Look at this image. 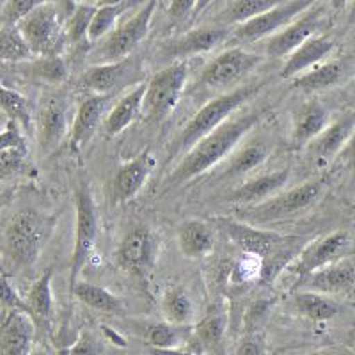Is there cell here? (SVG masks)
Listing matches in <instances>:
<instances>
[{
  "label": "cell",
  "instance_id": "obj_1",
  "mask_svg": "<svg viewBox=\"0 0 355 355\" xmlns=\"http://www.w3.org/2000/svg\"><path fill=\"white\" fill-rule=\"evenodd\" d=\"M265 109H254L239 117H233V119L230 117L217 130L208 133L171 171V174L164 182V190H171L174 187L194 180L196 176L205 174L206 171H210L211 167L217 166L218 162L230 157L247 133L265 117Z\"/></svg>",
  "mask_w": 355,
  "mask_h": 355
},
{
  "label": "cell",
  "instance_id": "obj_2",
  "mask_svg": "<svg viewBox=\"0 0 355 355\" xmlns=\"http://www.w3.org/2000/svg\"><path fill=\"white\" fill-rule=\"evenodd\" d=\"M53 224L55 217L33 210L12 215L2 233V252L15 270H31L36 265L44 243L52 234Z\"/></svg>",
  "mask_w": 355,
  "mask_h": 355
},
{
  "label": "cell",
  "instance_id": "obj_3",
  "mask_svg": "<svg viewBox=\"0 0 355 355\" xmlns=\"http://www.w3.org/2000/svg\"><path fill=\"white\" fill-rule=\"evenodd\" d=\"M261 87L263 84L243 85V87L227 91V93L208 101L205 107H201L194 114V117L180 130L176 139L171 142L167 160H173L178 155L192 150L201 139H205L208 133L217 130L222 123H226L231 114L236 112L243 103H247L256 93H259Z\"/></svg>",
  "mask_w": 355,
  "mask_h": 355
},
{
  "label": "cell",
  "instance_id": "obj_4",
  "mask_svg": "<svg viewBox=\"0 0 355 355\" xmlns=\"http://www.w3.org/2000/svg\"><path fill=\"white\" fill-rule=\"evenodd\" d=\"M17 25L33 50L34 57L61 55L64 44L68 43L66 21H62L57 2L40 6L21 18Z\"/></svg>",
  "mask_w": 355,
  "mask_h": 355
},
{
  "label": "cell",
  "instance_id": "obj_5",
  "mask_svg": "<svg viewBox=\"0 0 355 355\" xmlns=\"http://www.w3.org/2000/svg\"><path fill=\"white\" fill-rule=\"evenodd\" d=\"M189 77L187 61H178L157 71L146 84L144 112L148 121H160L178 105Z\"/></svg>",
  "mask_w": 355,
  "mask_h": 355
},
{
  "label": "cell",
  "instance_id": "obj_6",
  "mask_svg": "<svg viewBox=\"0 0 355 355\" xmlns=\"http://www.w3.org/2000/svg\"><path fill=\"white\" fill-rule=\"evenodd\" d=\"M75 201H77V226H75V243H73L71 263H69V290L78 283L80 272L93 256L98 236L96 206L85 180H80L78 183Z\"/></svg>",
  "mask_w": 355,
  "mask_h": 355
},
{
  "label": "cell",
  "instance_id": "obj_7",
  "mask_svg": "<svg viewBox=\"0 0 355 355\" xmlns=\"http://www.w3.org/2000/svg\"><path fill=\"white\" fill-rule=\"evenodd\" d=\"M322 180H311V182L302 183V185L279 192L277 196L261 202V205L245 208L240 214L252 224H268V222L283 220V218H288L309 208L322 196Z\"/></svg>",
  "mask_w": 355,
  "mask_h": 355
},
{
  "label": "cell",
  "instance_id": "obj_8",
  "mask_svg": "<svg viewBox=\"0 0 355 355\" xmlns=\"http://www.w3.org/2000/svg\"><path fill=\"white\" fill-rule=\"evenodd\" d=\"M158 0H148L141 6L132 18L116 27L112 33L107 36L105 44L98 50V64L103 62H114L126 59L137 49L141 41L150 33V25L153 20L155 9H157Z\"/></svg>",
  "mask_w": 355,
  "mask_h": 355
},
{
  "label": "cell",
  "instance_id": "obj_9",
  "mask_svg": "<svg viewBox=\"0 0 355 355\" xmlns=\"http://www.w3.org/2000/svg\"><path fill=\"white\" fill-rule=\"evenodd\" d=\"M142 75H144V66L141 57L130 55L121 61L103 62L87 68L82 75V85L93 91V94L110 96L119 89L142 84Z\"/></svg>",
  "mask_w": 355,
  "mask_h": 355
},
{
  "label": "cell",
  "instance_id": "obj_10",
  "mask_svg": "<svg viewBox=\"0 0 355 355\" xmlns=\"http://www.w3.org/2000/svg\"><path fill=\"white\" fill-rule=\"evenodd\" d=\"M217 224L234 245L243 250L245 254L258 258L261 263L274 258L279 250L291 240V236H283V234L274 233V231L259 230L249 222H240L234 220V218H218Z\"/></svg>",
  "mask_w": 355,
  "mask_h": 355
},
{
  "label": "cell",
  "instance_id": "obj_11",
  "mask_svg": "<svg viewBox=\"0 0 355 355\" xmlns=\"http://www.w3.org/2000/svg\"><path fill=\"white\" fill-rule=\"evenodd\" d=\"M261 62L258 53L242 49H231L211 59L199 77V85L208 89H227L245 78Z\"/></svg>",
  "mask_w": 355,
  "mask_h": 355
},
{
  "label": "cell",
  "instance_id": "obj_12",
  "mask_svg": "<svg viewBox=\"0 0 355 355\" xmlns=\"http://www.w3.org/2000/svg\"><path fill=\"white\" fill-rule=\"evenodd\" d=\"M320 0H290V2H281L274 9L261 15V17L239 25V27L234 28V36H236V40L247 41V43L274 36V34L288 27L291 21L297 20L302 12H306L307 9H311Z\"/></svg>",
  "mask_w": 355,
  "mask_h": 355
},
{
  "label": "cell",
  "instance_id": "obj_13",
  "mask_svg": "<svg viewBox=\"0 0 355 355\" xmlns=\"http://www.w3.org/2000/svg\"><path fill=\"white\" fill-rule=\"evenodd\" d=\"M348 245H350V236L345 231H336V233L327 234V236L307 245L297 256V261L291 266V272L299 277V283H304L311 274H315L323 266L338 261L345 254Z\"/></svg>",
  "mask_w": 355,
  "mask_h": 355
},
{
  "label": "cell",
  "instance_id": "obj_14",
  "mask_svg": "<svg viewBox=\"0 0 355 355\" xmlns=\"http://www.w3.org/2000/svg\"><path fill=\"white\" fill-rule=\"evenodd\" d=\"M322 12L323 9L313 6L302 12L295 21H291L288 27L279 31L274 36L266 37L265 52L270 57H288L291 52L299 49L300 44L306 43L313 36H316V31L322 25Z\"/></svg>",
  "mask_w": 355,
  "mask_h": 355
},
{
  "label": "cell",
  "instance_id": "obj_15",
  "mask_svg": "<svg viewBox=\"0 0 355 355\" xmlns=\"http://www.w3.org/2000/svg\"><path fill=\"white\" fill-rule=\"evenodd\" d=\"M230 31L226 27H201L189 31V33L182 34L180 37L167 41L162 46V55L173 61H185L192 55H199V53H206L214 50L215 46L226 40Z\"/></svg>",
  "mask_w": 355,
  "mask_h": 355
},
{
  "label": "cell",
  "instance_id": "obj_16",
  "mask_svg": "<svg viewBox=\"0 0 355 355\" xmlns=\"http://www.w3.org/2000/svg\"><path fill=\"white\" fill-rule=\"evenodd\" d=\"M121 268L132 274H144L155 261V239L148 227L137 226L125 234L117 249Z\"/></svg>",
  "mask_w": 355,
  "mask_h": 355
},
{
  "label": "cell",
  "instance_id": "obj_17",
  "mask_svg": "<svg viewBox=\"0 0 355 355\" xmlns=\"http://www.w3.org/2000/svg\"><path fill=\"white\" fill-rule=\"evenodd\" d=\"M355 132V110L343 114L338 117L334 123L327 126L320 133L315 141L311 142L309 157L318 164V166H325L329 162L336 160L338 155L341 153L347 142Z\"/></svg>",
  "mask_w": 355,
  "mask_h": 355
},
{
  "label": "cell",
  "instance_id": "obj_18",
  "mask_svg": "<svg viewBox=\"0 0 355 355\" xmlns=\"http://www.w3.org/2000/svg\"><path fill=\"white\" fill-rule=\"evenodd\" d=\"M36 130L43 153L50 155L61 146L68 133V109L61 98L50 96L44 100L37 114Z\"/></svg>",
  "mask_w": 355,
  "mask_h": 355
},
{
  "label": "cell",
  "instance_id": "obj_19",
  "mask_svg": "<svg viewBox=\"0 0 355 355\" xmlns=\"http://www.w3.org/2000/svg\"><path fill=\"white\" fill-rule=\"evenodd\" d=\"M36 325L24 311H4L0 320V355H28Z\"/></svg>",
  "mask_w": 355,
  "mask_h": 355
},
{
  "label": "cell",
  "instance_id": "obj_20",
  "mask_svg": "<svg viewBox=\"0 0 355 355\" xmlns=\"http://www.w3.org/2000/svg\"><path fill=\"white\" fill-rule=\"evenodd\" d=\"M153 167L155 157L150 148L142 151L141 155H137L133 160L126 162L125 166L119 167L112 185L114 201L128 202L130 199L135 198L141 192L142 187H144L146 180L151 174Z\"/></svg>",
  "mask_w": 355,
  "mask_h": 355
},
{
  "label": "cell",
  "instance_id": "obj_21",
  "mask_svg": "<svg viewBox=\"0 0 355 355\" xmlns=\"http://www.w3.org/2000/svg\"><path fill=\"white\" fill-rule=\"evenodd\" d=\"M288 180H290V169H286V167L266 173L263 176L250 178L245 183H242L239 189H234L231 192L230 201L236 202V205H243L245 208L261 205V202L277 196L279 192H283Z\"/></svg>",
  "mask_w": 355,
  "mask_h": 355
},
{
  "label": "cell",
  "instance_id": "obj_22",
  "mask_svg": "<svg viewBox=\"0 0 355 355\" xmlns=\"http://www.w3.org/2000/svg\"><path fill=\"white\" fill-rule=\"evenodd\" d=\"M109 98L105 94H91L78 105L77 116L69 132V146L73 151H80L94 137V133L103 121Z\"/></svg>",
  "mask_w": 355,
  "mask_h": 355
},
{
  "label": "cell",
  "instance_id": "obj_23",
  "mask_svg": "<svg viewBox=\"0 0 355 355\" xmlns=\"http://www.w3.org/2000/svg\"><path fill=\"white\" fill-rule=\"evenodd\" d=\"M334 50V41L329 36H313L299 49L288 55L286 62L281 68V78H295L318 66L320 62Z\"/></svg>",
  "mask_w": 355,
  "mask_h": 355
},
{
  "label": "cell",
  "instance_id": "obj_24",
  "mask_svg": "<svg viewBox=\"0 0 355 355\" xmlns=\"http://www.w3.org/2000/svg\"><path fill=\"white\" fill-rule=\"evenodd\" d=\"M302 284L309 291L323 295L350 290L355 284V263L352 259H338L311 274Z\"/></svg>",
  "mask_w": 355,
  "mask_h": 355
},
{
  "label": "cell",
  "instance_id": "obj_25",
  "mask_svg": "<svg viewBox=\"0 0 355 355\" xmlns=\"http://www.w3.org/2000/svg\"><path fill=\"white\" fill-rule=\"evenodd\" d=\"M144 96H146V84L135 85L130 89L128 93L117 101L116 105L109 110L105 116V133L109 137H116L121 132H125L130 125L139 121L144 112Z\"/></svg>",
  "mask_w": 355,
  "mask_h": 355
},
{
  "label": "cell",
  "instance_id": "obj_26",
  "mask_svg": "<svg viewBox=\"0 0 355 355\" xmlns=\"http://www.w3.org/2000/svg\"><path fill=\"white\" fill-rule=\"evenodd\" d=\"M27 142L17 123L8 121L4 132H0V180L18 174L27 160Z\"/></svg>",
  "mask_w": 355,
  "mask_h": 355
},
{
  "label": "cell",
  "instance_id": "obj_27",
  "mask_svg": "<svg viewBox=\"0 0 355 355\" xmlns=\"http://www.w3.org/2000/svg\"><path fill=\"white\" fill-rule=\"evenodd\" d=\"M52 277L53 270L49 268L44 272L33 288L28 290L27 299V313L31 320L34 322L36 329L44 332H50V323H52V313H53V297H52Z\"/></svg>",
  "mask_w": 355,
  "mask_h": 355
},
{
  "label": "cell",
  "instance_id": "obj_28",
  "mask_svg": "<svg viewBox=\"0 0 355 355\" xmlns=\"http://www.w3.org/2000/svg\"><path fill=\"white\" fill-rule=\"evenodd\" d=\"M329 126V112L327 109L320 103V101L313 100L307 101L306 105L300 107V110L295 116L293 121V133H291V141L293 146L302 148V146H309L311 142L318 137L320 133Z\"/></svg>",
  "mask_w": 355,
  "mask_h": 355
},
{
  "label": "cell",
  "instance_id": "obj_29",
  "mask_svg": "<svg viewBox=\"0 0 355 355\" xmlns=\"http://www.w3.org/2000/svg\"><path fill=\"white\" fill-rule=\"evenodd\" d=\"M348 75L347 61H332L318 64L291 80V87L304 93H318L341 84Z\"/></svg>",
  "mask_w": 355,
  "mask_h": 355
},
{
  "label": "cell",
  "instance_id": "obj_30",
  "mask_svg": "<svg viewBox=\"0 0 355 355\" xmlns=\"http://www.w3.org/2000/svg\"><path fill=\"white\" fill-rule=\"evenodd\" d=\"M227 331V313L222 306H214L196 325V341L208 354H224V339Z\"/></svg>",
  "mask_w": 355,
  "mask_h": 355
},
{
  "label": "cell",
  "instance_id": "obj_31",
  "mask_svg": "<svg viewBox=\"0 0 355 355\" xmlns=\"http://www.w3.org/2000/svg\"><path fill=\"white\" fill-rule=\"evenodd\" d=\"M268 155H270V148H268V142L263 139L247 142L240 150L234 151L233 157L227 160V166L222 171L220 178L222 180H234V178L245 176L263 166Z\"/></svg>",
  "mask_w": 355,
  "mask_h": 355
},
{
  "label": "cell",
  "instance_id": "obj_32",
  "mask_svg": "<svg viewBox=\"0 0 355 355\" xmlns=\"http://www.w3.org/2000/svg\"><path fill=\"white\" fill-rule=\"evenodd\" d=\"M178 243L187 258H205L214 250L215 233L206 222L187 220L178 231Z\"/></svg>",
  "mask_w": 355,
  "mask_h": 355
},
{
  "label": "cell",
  "instance_id": "obj_33",
  "mask_svg": "<svg viewBox=\"0 0 355 355\" xmlns=\"http://www.w3.org/2000/svg\"><path fill=\"white\" fill-rule=\"evenodd\" d=\"M20 73L44 84H61L68 78V66L61 55L36 57L18 64Z\"/></svg>",
  "mask_w": 355,
  "mask_h": 355
},
{
  "label": "cell",
  "instance_id": "obj_34",
  "mask_svg": "<svg viewBox=\"0 0 355 355\" xmlns=\"http://www.w3.org/2000/svg\"><path fill=\"white\" fill-rule=\"evenodd\" d=\"M69 293H71V297L80 300L84 306L91 307V309L103 311V313H123V311H125L123 302L117 299L116 295L110 293L107 288L98 286V284L82 283V281H78V283L69 290Z\"/></svg>",
  "mask_w": 355,
  "mask_h": 355
},
{
  "label": "cell",
  "instance_id": "obj_35",
  "mask_svg": "<svg viewBox=\"0 0 355 355\" xmlns=\"http://www.w3.org/2000/svg\"><path fill=\"white\" fill-rule=\"evenodd\" d=\"M293 302L300 315L313 322H327V320L336 318L339 313V306L334 300L316 291H300L295 295Z\"/></svg>",
  "mask_w": 355,
  "mask_h": 355
},
{
  "label": "cell",
  "instance_id": "obj_36",
  "mask_svg": "<svg viewBox=\"0 0 355 355\" xmlns=\"http://www.w3.org/2000/svg\"><path fill=\"white\" fill-rule=\"evenodd\" d=\"M31 59H34V53L18 25H2L0 27V61L20 64V62L31 61Z\"/></svg>",
  "mask_w": 355,
  "mask_h": 355
},
{
  "label": "cell",
  "instance_id": "obj_37",
  "mask_svg": "<svg viewBox=\"0 0 355 355\" xmlns=\"http://www.w3.org/2000/svg\"><path fill=\"white\" fill-rule=\"evenodd\" d=\"M162 311H164L167 323L176 325V327L187 325L194 318V304L187 291L180 286L166 291L164 300H162Z\"/></svg>",
  "mask_w": 355,
  "mask_h": 355
},
{
  "label": "cell",
  "instance_id": "obj_38",
  "mask_svg": "<svg viewBox=\"0 0 355 355\" xmlns=\"http://www.w3.org/2000/svg\"><path fill=\"white\" fill-rule=\"evenodd\" d=\"M283 0H234L220 15V20L226 25H242L249 20L261 17L266 11L274 9Z\"/></svg>",
  "mask_w": 355,
  "mask_h": 355
},
{
  "label": "cell",
  "instance_id": "obj_39",
  "mask_svg": "<svg viewBox=\"0 0 355 355\" xmlns=\"http://www.w3.org/2000/svg\"><path fill=\"white\" fill-rule=\"evenodd\" d=\"M0 110L8 116V121L17 123L25 132L33 128V112L28 100L18 91L0 85Z\"/></svg>",
  "mask_w": 355,
  "mask_h": 355
},
{
  "label": "cell",
  "instance_id": "obj_40",
  "mask_svg": "<svg viewBox=\"0 0 355 355\" xmlns=\"http://www.w3.org/2000/svg\"><path fill=\"white\" fill-rule=\"evenodd\" d=\"M128 8L130 0L119 2V4H101L100 8H96L91 27H89V41H98L103 36H109L116 28L117 20Z\"/></svg>",
  "mask_w": 355,
  "mask_h": 355
},
{
  "label": "cell",
  "instance_id": "obj_41",
  "mask_svg": "<svg viewBox=\"0 0 355 355\" xmlns=\"http://www.w3.org/2000/svg\"><path fill=\"white\" fill-rule=\"evenodd\" d=\"M96 8L91 4H78L66 20V37L71 44H84L89 41V27Z\"/></svg>",
  "mask_w": 355,
  "mask_h": 355
},
{
  "label": "cell",
  "instance_id": "obj_42",
  "mask_svg": "<svg viewBox=\"0 0 355 355\" xmlns=\"http://www.w3.org/2000/svg\"><path fill=\"white\" fill-rule=\"evenodd\" d=\"M146 339L153 350H169V348H176L180 341V332L176 325H171V323H153L146 331Z\"/></svg>",
  "mask_w": 355,
  "mask_h": 355
},
{
  "label": "cell",
  "instance_id": "obj_43",
  "mask_svg": "<svg viewBox=\"0 0 355 355\" xmlns=\"http://www.w3.org/2000/svg\"><path fill=\"white\" fill-rule=\"evenodd\" d=\"M49 2H57V0H8L2 11V21L17 25L28 12Z\"/></svg>",
  "mask_w": 355,
  "mask_h": 355
},
{
  "label": "cell",
  "instance_id": "obj_44",
  "mask_svg": "<svg viewBox=\"0 0 355 355\" xmlns=\"http://www.w3.org/2000/svg\"><path fill=\"white\" fill-rule=\"evenodd\" d=\"M0 309H15L27 313V304H25V300L20 299V295L15 291V288L11 286V283H9L6 275H0Z\"/></svg>",
  "mask_w": 355,
  "mask_h": 355
},
{
  "label": "cell",
  "instance_id": "obj_45",
  "mask_svg": "<svg viewBox=\"0 0 355 355\" xmlns=\"http://www.w3.org/2000/svg\"><path fill=\"white\" fill-rule=\"evenodd\" d=\"M103 354V345L100 339L89 331H82L78 339L69 348V355H101Z\"/></svg>",
  "mask_w": 355,
  "mask_h": 355
},
{
  "label": "cell",
  "instance_id": "obj_46",
  "mask_svg": "<svg viewBox=\"0 0 355 355\" xmlns=\"http://www.w3.org/2000/svg\"><path fill=\"white\" fill-rule=\"evenodd\" d=\"M198 0H171L167 15L173 24H185L190 17H196Z\"/></svg>",
  "mask_w": 355,
  "mask_h": 355
},
{
  "label": "cell",
  "instance_id": "obj_47",
  "mask_svg": "<svg viewBox=\"0 0 355 355\" xmlns=\"http://www.w3.org/2000/svg\"><path fill=\"white\" fill-rule=\"evenodd\" d=\"M336 160L341 164V166H345L347 169L354 171L355 173V132L354 135L350 137V141L347 142V146H345L343 150H341V153L338 155V158Z\"/></svg>",
  "mask_w": 355,
  "mask_h": 355
},
{
  "label": "cell",
  "instance_id": "obj_48",
  "mask_svg": "<svg viewBox=\"0 0 355 355\" xmlns=\"http://www.w3.org/2000/svg\"><path fill=\"white\" fill-rule=\"evenodd\" d=\"M234 355H263V347L256 336H249L239 345Z\"/></svg>",
  "mask_w": 355,
  "mask_h": 355
},
{
  "label": "cell",
  "instance_id": "obj_49",
  "mask_svg": "<svg viewBox=\"0 0 355 355\" xmlns=\"http://www.w3.org/2000/svg\"><path fill=\"white\" fill-rule=\"evenodd\" d=\"M309 355H355V352H352L350 348L345 347H329L322 348V350H316Z\"/></svg>",
  "mask_w": 355,
  "mask_h": 355
},
{
  "label": "cell",
  "instance_id": "obj_50",
  "mask_svg": "<svg viewBox=\"0 0 355 355\" xmlns=\"http://www.w3.org/2000/svg\"><path fill=\"white\" fill-rule=\"evenodd\" d=\"M153 355H196L192 352L180 350V348H169V350H151Z\"/></svg>",
  "mask_w": 355,
  "mask_h": 355
},
{
  "label": "cell",
  "instance_id": "obj_51",
  "mask_svg": "<svg viewBox=\"0 0 355 355\" xmlns=\"http://www.w3.org/2000/svg\"><path fill=\"white\" fill-rule=\"evenodd\" d=\"M211 2H214V0H198V8H196V17H198V15H201V12L205 11V9L208 8V6H210Z\"/></svg>",
  "mask_w": 355,
  "mask_h": 355
},
{
  "label": "cell",
  "instance_id": "obj_52",
  "mask_svg": "<svg viewBox=\"0 0 355 355\" xmlns=\"http://www.w3.org/2000/svg\"><path fill=\"white\" fill-rule=\"evenodd\" d=\"M350 0H332V8L334 9H343Z\"/></svg>",
  "mask_w": 355,
  "mask_h": 355
},
{
  "label": "cell",
  "instance_id": "obj_53",
  "mask_svg": "<svg viewBox=\"0 0 355 355\" xmlns=\"http://www.w3.org/2000/svg\"><path fill=\"white\" fill-rule=\"evenodd\" d=\"M350 20L355 21V0H352V6H350Z\"/></svg>",
  "mask_w": 355,
  "mask_h": 355
},
{
  "label": "cell",
  "instance_id": "obj_54",
  "mask_svg": "<svg viewBox=\"0 0 355 355\" xmlns=\"http://www.w3.org/2000/svg\"><path fill=\"white\" fill-rule=\"evenodd\" d=\"M57 355H69V348H66V347L59 348V350H57Z\"/></svg>",
  "mask_w": 355,
  "mask_h": 355
},
{
  "label": "cell",
  "instance_id": "obj_55",
  "mask_svg": "<svg viewBox=\"0 0 355 355\" xmlns=\"http://www.w3.org/2000/svg\"><path fill=\"white\" fill-rule=\"evenodd\" d=\"M96 2H101V0H80V4H91V6H94Z\"/></svg>",
  "mask_w": 355,
  "mask_h": 355
},
{
  "label": "cell",
  "instance_id": "obj_56",
  "mask_svg": "<svg viewBox=\"0 0 355 355\" xmlns=\"http://www.w3.org/2000/svg\"><path fill=\"white\" fill-rule=\"evenodd\" d=\"M0 121H2V116H0Z\"/></svg>",
  "mask_w": 355,
  "mask_h": 355
},
{
  "label": "cell",
  "instance_id": "obj_57",
  "mask_svg": "<svg viewBox=\"0 0 355 355\" xmlns=\"http://www.w3.org/2000/svg\"><path fill=\"white\" fill-rule=\"evenodd\" d=\"M0 85H2V82H0Z\"/></svg>",
  "mask_w": 355,
  "mask_h": 355
}]
</instances>
